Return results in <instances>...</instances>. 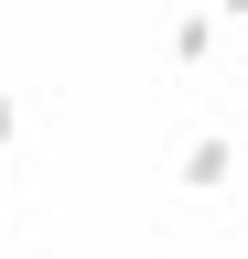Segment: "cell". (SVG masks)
Segmentation results:
<instances>
[{
	"label": "cell",
	"mask_w": 248,
	"mask_h": 259,
	"mask_svg": "<svg viewBox=\"0 0 248 259\" xmlns=\"http://www.w3.org/2000/svg\"><path fill=\"white\" fill-rule=\"evenodd\" d=\"M0 130H11V97H0Z\"/></svg>",
	"instance_id": "cell-1"
}]
</instances>
